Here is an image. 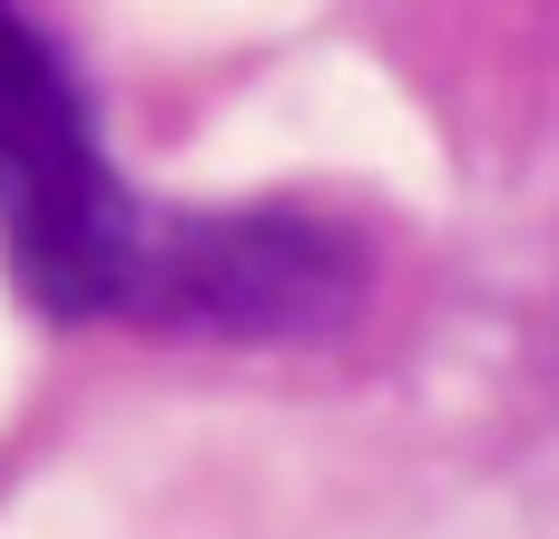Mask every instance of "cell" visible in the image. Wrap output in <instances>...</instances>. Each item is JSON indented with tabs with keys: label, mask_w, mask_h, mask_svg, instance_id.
I'll return each instance as SVG.
<instances>
[{
	"label": "cell",
	"mask_w": 559,
	"mask_h": 539,
	"mask_svg": "<svg viewBox=\"0 0 559 539\" xmlns=\"http://www.w3.org/2000/svg\"><path fill=\"white\" fill-rule=\"evenodd\" d=\"M157 206L118 187L49 29L0 0V255L49 324H128Z\"/></svg>",
	"instance_id": "obj_1"
},
{
	"label": "cell",
	"mask_w": 559,
	"mask_h": 539,
	"mask_svg": "<svg viewBox=\"0 0 559 539\" xmlns=\"http://www.w3.org/2000/svg\"><path fill=\"white\" fill-rule=\"evenodd\" d=\"M354 245L295 206H157L128 324L216 334V344H295L354 304Z\"/></svg>",
	"instance_id": "obj_2"
}]
</instances>
